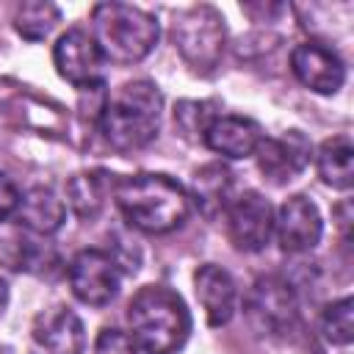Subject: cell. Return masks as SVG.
I'll return each mask as SVG.
<instances>
[{
  "instance_id": "1",
  "label": "cell",
  "mask_w": 354,
  "mask_h": 354,
  "mask_svg": "<svg viewBox=\"0 0 354 354\" xmlns=\"http://www.w3.org/2000/svg\"><path fill=\"white\" fill-rule=\"evenodd\" d=\"M113 202L130 227L149 235H163L183 227L191 213L188 191L174 177L155 171L116 177Z\"/></svg>"
},
{
  "instance_id": "2",
  "label": "cell",
  "mask_w": 354,
  "mask_h": 354,
  "mask_svg": "<svg viewBox=\"0 0 354 354\" xmlns=\"http://www.w3.org/2000/svg\"><path fill=\"white\" fill-rule=\"evenodd\" d=\"M127 326L141 351L177 354L191 335V313L171 288L144 285L127 304Z\"/></svg>"
},
{
  "instance_id": "3",
  "label": "cell",
  "mask_w": 354,
  "mask_h": 354,
  "mask_svg": "<svg viewBox=\"0 0 354 354\" xmlns=\"http://www.w3.org/2000/svg\"><path fill=\"white\" fill-rule=\"evenodd\" d=\"M163 119V94L152 80L122 83L100 111V130L105 141L119 152L147 147Z\"/></svg>"
},
{
  "instance_id": "4",
  "label": "cell",
  "mask_w": 354,
  "mask_h": 354,
  "mask_svg": "<svg viewBox=\"0 0 354 354\" xmlns=\"http://www.w3.org/2000/svg\"><path fill=\"white\" fill-rule=\"evenodd\" d=\"M158 19L130 3H97L91 8V39L102 58L116 64H138L158 44Z\"/></svg>"
},
{
  "instance_id": "5",
  "label": "cell",
  "mask_w": 354,
  "mask_h": 354,
  "mask_svg": "<svg viewBox=\"0 0 354 354\" xmlns=\"http://www.w3.org/2000/svg\"><path fill=\"white\" fill-rule=\"evenodd\" d=\"M171 41L191 72L210 75L218 66L227 44L224 17L213 6H191L174 17Z\"/></svg>"
},
{
  "instance_id": "6",
  "label": "cell",
  "mask_w": 354,
  "mask_h": 354,
  "mask_svg": "<svg viewBox=\"0 0 354 354\" xmlns=\"http://www.w3.org/2000/svg\"><path fill=\"white\" fill-rule=\"evenodd\" d=\"M246 315L260 335H288L299 318V301L282 277H260L246 296Z\"/></svg>"
},
{
  "instance_id": "7",
  "label": "cell",
  "mask_w": 354,
  "mask_h": 354,
  "mask_svg": "<svg viewBox=\"0 0 354 354\" xmlns=\"http://www.w3.org/2000/svg\"><path fill=\"white\" fill-rule=\"evenodd\" d=\"M69 288L77 301L88 307H105L119 293V263L102 249H83L69 263Z\"/></svg>"
},
{
  "instance_id": "8",
  "label": "cell",
  "mask_w": 354,
  "mask_h": 354,
  "mask_svg": "<svg viewBox=\"0 0 354 354\" xmlns=\"http://www.w3.org/2000/svg\"><path fill=\"white\" fill-rule=\"evenodd\" d=\"M53 64L58 69V75L72 83L80 91H91L102 86V66L105 58L97 47V41L91 39V33L80 30V28H69L66 33L58 36L55 47H53Z\"/></svg>"
},
{
  "instance_id": "9",
  "label": "cell",
  "mask_w": 354,
  "mask_h": 354,
  "mask_svg": "<svg viewBox=\"0 0 354 354\" xmlns=\"http://www.w3.org/2000/svg\"><path fill=\"white\" fill-rule=\"evenodd\" d=\"M227 235L235 249L241 252H260L268 246L274 235V207L257 191H243L232 196L224 210Z\"/></svg>"
},
{
  "instance_id": "10",
  "label": "cell",
  "mask_w": 354,
  "mask_h": 354,
  "mask_svg": "<svg viewBox=\"0 0 354 354\" xmlns=\"http://www.w3.org/2000/svg\"><path fill=\"white\" fill-rule=\"evenodd\" d=\"M274 235H277L282 252H288V254H304V252L315 249L324 235V221H321L318 205L304 194L288 196L279 205V210L274 213Z\"/></svg>"
},
{
  "instance_id": "11",
  "label": "cell",
  "mask_w": 354,
  "mask_h": 354,
  "mask_svg": "<svg viewBox=\"0 0 354 354\" xmlns=\"http://www.w3.org/2000/svg\"><path fill=\"white\" fill-rule=\"evenodd\" d=\"M310 155H313V147L299 130H288L282 136H263V141L254 149L257 169L274 185H285L296 180L307 169Z\"/></svg>"
},
{
  "instance_id": "12",
  "label": "cell",
  "mask_w": 354,
  "mask_h": 354,
  "mask_svg": "<svg viewBox=\"0 0 354 354\" xmlns=\"http://www.w3.org/2000/svg\"><path fill=\"white\" fill-rule=\"evenodd\" d=\"M290 69L301 86L315 94H337L346 83V66L340 55L321 41H301L290 53Z\"/></svg>"
},
{
  "instance_id": "13",
  "label": "cell",
  "mask_w": 354,
  "mask_h": 354,
  "mask_svg": "<svg viewBox=\"0 0 354 354\" xmlns=\"http://www.w3.org/2000/svg\"><path fill=\"white\" fill-rule=\"evenodd\" d=\"M33 340L47 354H83L86 329L83 321L64 304L47 307L33 318Z\"/></svg>"
},
{
  "instance_id": "14",
  "label": "cell",
  "mask_w": 354,
  "mask_h": 354,
  "mask_svg": "<svg viewBox=\"0 0 354 354\" xmlns=\"http://www.w3.org/2000/svg\"><path fill=\"white\" fill-rule=\"evenodd\" d=\"M202 141L207 144V149H213L221 158H252L257 144L263 141V130L254 119L249 116H235V113H218L207 130L202 133Z\"/></svg>"
},
{
  "instance_id": "15",
  "label": "cell",
  "mask_w": 354,
  "mask_h": 354,
  "mask_svg": "<svg viewBox=\"0 0 354 354\" xmlns=\"http://www.w3.org/2000/svg\"><path fill=\"white\" fill-rule=\"evenodd\" d=\"M194 290H196L199 307L210 326H224L235 315L238 288L221 266H216V263L199 266L194 271Z\"/></svg>"
},
{
  "instance_id": "16",
  "label": "cell",
  "mask_w": 354,
  "mask_h": 354,
  "mask_svg": "<svg viewBox=\"0 0 354 354\" xmlns=\"http://www.w3.org/2000/svg\"><path fill=\"white\" fill-rule=\"evenodd\" d=\"M113 183L116 174H108L105 169L77 171L66 180V205L77 218L91 221L102 213L108 196H113Z\"/></svg>"
},
{
  "instance_id": "17",
  "label": "cell",
  "mask_w": 354,
  "mask_h": 354,
  "mask_svg": "<svg viewBox=\"0 0 354 354\" xmlns=\"http://www.w3.org/2000/svg\"><path fill=\"white\" fill-rule=\"evenodd\" d=\"M28 232L33 235H53L61 230L64 218H66V207L64 202L55 196L53 188L47 185H33L22 194L19 199V207H17V216H14Z\"/></svg>"
},
{
  "instance_id": "18",
  "label": "cell",
  "mask_w": 354,
  "mask_h": 354,
  "mask_svg": "<svg viewBox=\"0 0 354 354\" xmlns=\"http://www.w3.org/2000/svg\"><path fill=\"white\" fill-rule=\"evenodd\" d=\"M199 213L205 218H216L224 216L227 205L232 202V174L227 166L221 163H207L199 171H194V183H191V194H188Z\"/></svg>"
},
{
  "instance_id": "19",
  "label": "cell",
  "mask_w": 354,
  "mask_h": 354,
  "mask_svg": "<svg viewBox=\"0 0 354 354\" xmlns=\"http://www.w3.org/2000/svg\"><path fill=\"white\" fill-rule=\"evenodd\" d=\"M315 169L318 177L337 188V191H348L354 183V147L348 136H332L318 147L315 155Z\"/></svg>"
},
{
  "instance_id": "20",
  "label": "cell",
  "mask_w": 354,
  "mask_h": 354,
  "mask_svg": "<svg viewBox=\"0 0 354 354\" xmlns=\"http://www.w3.org/2000/svg\"><path fill=\"white\" fill-rule=\"evenodd\" d=\"M58 22L61 11L47 0H28L14 8V30L28 41H44Z\"/></svg>"
},
{
  "instance_id": "21",
  "label": "cell",
  "mask_w": 354,
  "mask_h": 354,
  "mask_svg": "<svg viewBox=\"0 0 354 354\" xmlns=\"http://www.w3.org/2000/svg\"><path fill=\"white\" fill-rule=\"evenodd\" d=\"M318 329L326 343L332 346H348L354 337V301L351 296H343L324 307L318 318Z\"/></svg>"
},
{
  "instance_id": "22",
  "label": "cell",
  "mask_w": 354,
  "mask_h": 354,
  "mask_svg": "<svg viewBox=\"0 0 354 354\" xmlns=\"http://www.w3.org/2000/svg\"><path fill=\"white\" fill-rule=\"evenodd\" d=\"M210 108H213L210 102H180L177 111H174V119L183 124L185 133H199L202 136L207 130V124L218 116Z\"/></svg>"
},
{
  "instance_id": "23",
  "label": "cell",
  "mask_w": 354,
  "mask_h": 354,
  "mask_svg": "<svg viewBox=\"0 0 354 354\" xmlns=\"http://www.w3.org/2000/svg\"><path fill=\"white\" fill-rule=\"evenodd\" d=\"M94 354H141V348L133 343V337L127 332L102 329L94 340Z\"/></svg>"
},
{
  "instance_id": "24",
  "label": "cell",
  "mask_w": 354,
  "mask_h": 354,
  "mask_svg": "<svg viewBox=\"0 0 354 354\" xmlns=\"http://www.w3.org/2000/svg\"><path fill=\"white\" fill-rule=\"evenodd\" d=\"M19 199H22V194H19L17 183H14L8 174H3V171H0V224L17 216Z\"/></svg>"
},
{
  "instance_id": "25",
  "label": "cell",
  "mask_w": 354,
  "mask_h": 354,
  "mask_svg": "<svg viewBox=\"0 0 354 354\" xmlns=\"http://www.w3.org/2000/svg\"><path fill=\"white\" fill-rule=\"evenodd\" d=\"M6 307H8V285L0 279V315L6 313Z\"/></svg>"
}]
</instances>
